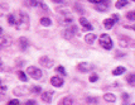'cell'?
Wrapping results in <instances>:
<instances>
[{
	"label": "cell",
	"mask_w": 135,
	"mask_h": 105,
	"mask_svg": "<svg viewBox=\"0 0 135 105\" xmlns=\"http://www.w3.org/2000/svg\"><path fill=\"white\" fill-rule=\"evenodd\" d=\"M58 22L62 24V25H70L73 23V18H72V15L68 13V12H61V15L58 17Z\"/></svg>",
	"instance_id": "obj_1"
},
{
	"label": "cell",
	"mask_w": 135,
	"mask_h": 105,
	"mask_svg": "<svg viewBox=\"0 0 135 105\" xmlns=\"http://www.w3.org/2000/svg\"><path fill=\"white\" fill-rule=\"evenodd\" d=\"M100 44L101 47H104L105 49H111L113 48V39L109 34H101L100 37Z\"/></svg>",
	"instance_id": "obj_2"
},
{
	"label": "cell",
	"mask_w": 135,
	"mask_h": 105,
	"mask_svg": "<svg viewBox=\"0 0 135 105\" xmlns=\"http://www.w3.org/2000/svg\"><path fill=\"white\" fill-rule=\"evenodd\" d=\"M27 74L30 75V77H33L34 80H39L43 76V72L41 71V69H37L34 66H29L27 69Z\"/></svg>",
	"instance_id": "obj_3"
},
{
	"label": "cell",
	"mask_w": 135,
	"mask_h": 105,
	"mask_svg": "<svg viewBox=\"0 0 135 105\" xmlns=\"http://www.w3.org/2000/svg\"><path fill=\"white\" fill-rule=\"evenodd\" d=\"M28 23H29L28 14H27L25 12H20V13H19V22H18V24H20V25L18 27V29L21 28V24H24V27L27 28V27H28Z\"/></svg>",
	"instance_id": "obj_4"
},
{
	"label": "cell",
	"mask_w": 135,
	"mask_h": 105,
	"mask_svg": "<svg viewBox=\"0 0 135 105\" xmlns=\"http://www.w3.org/2000/svg\"><path fill=\"white\" fill-rule=\"evenodd\" d=\"M77 32V28L75 27V25H71V28H68V29H66V30H63V37L66 38V39H71L72 37L75 35V33Z\"/></svg>",
	"instance_id": "obj_5"
},
{
	"label": "cell",
	"mask_w": 135,
	"mask_h": 105,
	"mask_svg": "<svg viewBox=\"0 0 135 105\" xmlns=\"http://www.w3.org/2000/svg\"><path fill=\"white\" fill-rule=\"evenodd\" d=\"M77 69L81 72H88V71H91L93 69V66L91 63H87V62H81L80 65L77 66Z\"/></svg>",
	"instance_id": "obj_6"
},
{
	"label": "cell",
	"mask_w": 135,
	"mask_h": 105,
	"mask_svg": "<svg viewBox=\"0 0 135 105\" xmlns=\"http://www.w3.org/2000/svg\"><path fill=\"white\" fill-rule=\"evenodd\" d=\"M39 63H41V65H43L44 67H47V69H49V67H52V66H53V61L50 60L49 57H47V56L41 57V58H39Z\"/></svg>",
	"instance_id": "obj_7"
},
{
	"label": "cell",
	"mask_w": 135,
	"mask_h": 105,
	"mask_svg": "<svg viewBox=\"0 0 135 105\" xmlns=\"http://www.w3.org/2000/svg\"><path fill=\"white\" fill-rule=\"evenodd\" d=\"M80 24L83 27V29H85V30H92V29H93L92 25L88 23V20L86 19L85 17H81V18H80Z\"/></svg>",
	"instance_id": "obj_8"
},
{
	"label": "cell",
	"mask_w": 135,
	"mask_h": 105,
	"mask_svg": "<svg viewBox=\"0 0 135 105\" xmlns=\"http://www.w3.org/2000/svg\"><path fill=\"white\" fill-rule=\"evenodd\" d=\"M50 84L53 85V86H56V87H61L63 85V80L59 76H53L50 78Z\"/></svg>",
	"instance_id": "obj_9"
},
{
	"label": "cell",
	"mask_w": 135,
	"mask_h": 105,
	"mask_svg": "<svg viewBox=\"0 0 135 105\" xmlns=\"http://www.w3.org/2000/svg\"><path fill=\"white\" fill-rule=\"evenodd\" d=\"M28 47H29L28 39H27V38H24V37L19 38V48H20L21 51H25Z\"/></svg>",
	"instance_id": "obj_10"
},
{
	"label": "cell",
	"mask_w": 135,
	"mask_h": 105,
	"mask_svg": "<svg viewBox=\"0 0 135 105\" xmlns=\"http://www.w3.org/2000/svg\"><path fill=\"white\" fill-rule=\"evenodd\" d=\"M41 99H42L44 103H50V101H52V92H50V91H44V92H42Z\"/></svg>",
	"instance_id": "obj_11"
},
{
	"label": "cell",
	"mask_w": 135,
	"mask_h": 105,
	"mask_svg": "<svg viewBox=\"0 0 135 105\" xmlns=\"http://www.w3.org/2000/svg\"><path fill=\"white\" fill-rule=\"evenodd\" d=\"M10 42H12V39L9 38V37H7V35H1V38H0V44H1V47H8L9 44H10Z\"/></svg>",
	"instance_id": "obj_12"
},
{
	"label": "cell",
	"mask_w": 135,
	"mask_h": 105,
	"mask_svg": "<svg viewBox=\"0 0 135 105\" xmlns=\"http://www.w3.org/2000/svg\"><path fill=\"white\" fill-rule=\"evenodd\" d=\"M119 43H120L121 47H129V46H133V41H130V39H128V38H120L119 39Z\"/></svg>",
	"instance_id": "obj_13"
},
{
	"label": "cell",
	"mask_w": 135,
	"mask_h": 105,
	"mask_svg": "<svg viewBox=\"0 0 135 105\" xmlns=\"http://www.w3.org/2000/svg\"><path fill=\"white\" fill-rule=\"evenodd\" d=\"M114 24H115V19H113V18H109V19L104 20V27L106 29H111L114 27Z\"/></svg>",
	"instance_id": "obj_14"
},
{
	"label": "cell",
	"mask_w": 135,
	"mask_h": 105,
	"mask_svg": "<svg viewBox=\"0 0 135 105\" xmlns=\"http://www.w3.org/2000/svg\"><path fill=\"white\" fill-rule=\"evenodd\" d=\"M104 100H106V101H109V103H114L115 100H116V98H115L114 94L107 92V94H105V95H104Z\"/></svg>",
	"instance_id": "obj_15"
},
{
	"label": "cell",
	"mask_w": 135,
	"mask_h": 105,
	"mask_svg": "<svg viewBox=\"0 0 135 105\" xmlns=\"http://www.w3.org/2000/svg\"><path fill=\"white\" fill-rule=\"evenodd\" d=\"M128 4H129L128 0H117L116 4H115V7L117 8V9H121V8H125Z\"/></svg>",
	"instance_id": "obj_16"
},
{
	"label": "cell",
	"mask_w": 135,
	"mask_h": 105,
	"mask_svg": "<svg viewBox=\"0 0 135 105\" xmlns=\"http://www.w3.org/2000/svg\"><path fill=\"white\" fill-rule=\"evenodd\" d=\"M95 39H96V34H92V33H90V34H86V37H85V41L87 43H93L95 42Z\"/></svg>",
	"instance_id": "obj_17"
},
{
	"label": "cell",
	"mask_w": 135,
	"mask_h": 105,
	"mask_svg": "<svg viewBox=\"0 0 135 105\" xmlns=\"http://www.w3.org/2000/svg\"><path fill=\"white\" fill-rule=\"evenodd\" d=\"M124 72H125V67H121V66H119V67H116V69L113 71V75H115V76H119V75L124 74Z\"/></svg>",
	"instance_id": "obj_18"
},
{
	"label": "cell",
	"mask_w": 135,
	"mask_h": 105,
	"mask_svg": "<svg viewBox=\"0 0 135 105\" xmlns=\"http://www.w3.org/2000/svg\"><path fill=\"white\" fill-rule=\"evenodd\" d=\"M126 81H128V82L131 85V86H135V74L129 75V76L126 77Z\"/></svg>",
	"instance_id": "obj_19"
},
{
	"label": "cell",
	"mask_w": 135,
	"mask_h": 105,
	"mask_svg": "<svg viewBox=\"0 0 135 105\" xmlns=\"http://www.w3.org/2000/svg\"><path fill=\"white\" fill-rule=\"evenodd\" d=\"M86 101H87L88 104L97 105V103H99V99H97V98H92V96H88V98L86 99Z\"/></svg>",
	"instance_id": "obj_20"
},
{
	"label": "cell",
	"mask_w": 135,
	"mask_h": 105,
	"mask_svg": "<svg viewBox=\"0 0 135 105\" xmlns=\"http://www.w3.org/2000/svg\"><path fill=\"white\" fill-rule=\"evenodd\" d=\"M96 9L99 10V12H105L107 9V4L105 3H101V4H96Z\"/></svg>",
	"instance_id": "obj_21"
},
{
	"label": "cell",
	"mask_w": 135,
	"mask_h": 105,
	"mask_svg": "<svg viewBox=\"0 0 135 105\" xmlns=\"http://www.w3.org/2000/svg\"><path fill=\"white\" fill-rule=\"evenodd\" d=\"M41 24L44 25V27H48L52 24V22H50L49 18H41Z\"/></svg>",
	"instance_id": "obj_22"
},
{
	"label": "cell",
	"mask_w": 135,
	"mask_h": 105,
	"mask_svg": "<svg viewBox=\"0 0 135 105\" xmlns=\"http://www.w3.org/2000/svg\"><path fill=\"white\" fill-rule=\"evenodd\" d=\"M18 77H19V80H21L23 82H27V81H28V77H27V75H25L24 72H21V71H19V72H18Z\"/></svg>",
	"instance_id": "obj_23"
},
{
	"label": "cell",
	"mask_w": 135,
	"mask_h": 105,
	"mask_svg": "<svg viewBox=\"0 0 135 105\" xmlns=\"http://www.w3.org/2000/svg\"><path fill=\"white\" fill-rule=\"evenodd\" d=\"M73 100H72L71 96H66V98L62 100V105H72Z\"/></svg>",
	"instance_id": "obj_24"
},
{
	"label": "cell",
	"mask_w": 135,
	"mask_h": 105,
	"mask_svg": "<svg viewBox=\"0 0 135 105\" xmlns=\"http://www.w3.org/2000/svg\"><path fill=\"white\" fill-rule=\"evenodd\" d=\"M25 4L28 7H37V5H39V3L37 0H25Z\"/></svg>",
	"instance_id": "obj_25"
},
{
	"label": "cell",
	"mask_w": 135,
	"mask_h": 105,
	"mask_svg": "<svg viewBox=\"0 0 135 105\" xmlns=\"http://www.w3.org/2000/svg\"><path fill=\"white\" fill-rule=\"evenodd\" d=\"M8 23H9L10 25H15V24H16V23H15V19H14V15L13 14L8 15Z\"/></svg>",
	"instance_id": "obj_26"
},
{
	"label": "cell",
	"mask_w": 135,
	"mask_h": 105,
	"mask_svg": "<svg viewBox=\"0 0 135 105\" xmlns=\"http://www.w3.org/2000/svg\"><path fill=\"white\" fill-rule=\"evenodd\" d=\"M126 18L130 19V20H134L135 19V12H129V13H126Z\"/></svg>",
	"instance_id": "obj_27"
},
{
	"label": "cell",
	"mask_w": 135,
	"mask_h": 105,
	"mask_svg": "<svg viewBox=\"0 0 135 105\" xmlns=\"http://www.w3.org/2000/svg\"><path fill=\"white\" fill-rule=\"evenodd\" d=\"M56 71H57V72H59V74H62V75H66V70H64L62 66H58L57 69H56Z\"/></svg>",
	"instance_id": "obj_28"
},
{
	"label": "cell",
	"mask_w": 135,
	"mask_h": 105,
	"mask_svg": "<svg viewBox=\"0 0 135 105\" xmlns=\"http://www.w3.org/2000/svg\"><path fill=\"white\" fill-rule=\"evenodd\" d=\"M8 105H19V100H16V99L10 100V101H8Z\"/></svg>",
	"instance_id": "obj_29"
},
{
	"label": "cell",
	"mask_w": 135,
	"mask_h": 105,
	"mask_svg": "<svg viewBox=\"0 0 135 105\" xmlns=\"http://www.w3.org/2000/svg\"><path fill=\"white\" fill-rule=\"evenodd\" d=\"M32 91H33V92H39V94H41V92H42V89H41L39 86H34V87H32Z\"/></svg>",
	"instance_id": "obj_30"
},
{
	"label": "cell",
	"mask_w": 135,
	"mask_h": 105,
	"mask_svg": "<svg viewBox=\"0 0 135 105\" xmlns=\"http://www.w3.org/2000/svg\"><path fill=\"white\" fill-rule=\"evenodd\" d=\"M39 7L42 8L43 10H48V7H47V5H46V4H44L43 1H39Z\"/></svg>",
	"instance_id": "obj_31"
},
{
	"label": "cell",
	"mask_w": 135,
	"mask_h": 105,
	"mask_svg": "<svg viewBox=\"0 0 135 105\" xmlns=\"http://www.w3.org/2000/svg\"><path fill=\"white\" fill-rule=\"evenodd\" d=\"M88 1H91L93 4H101V3H105L106 0H88Z\"/></svg>",
	"instance_id": "obj_32"
},
{
	"label": "cell",
	"mask_w": 135,
	"mask_h": 105,
	"mask_svg": "<svg viewBox=\"0 0 135 105\" xmlns=\"http://www.w3.org/2000/svg\"><path fill=\"white\" fill-rule=\"evenodd\" d=\"M97 78H99L97 75H92V76H90V81H91V82H95V81H97Z\"/></svg>",
	"instance_id": "obj_33"
},
{
	"label": "cell",
	"mask_w": 135,
	"mask_h": 105,
	"mask_svg": "<svg viewBox=\"0 0 135 105\" xmlns=\"http://www.w3.org/2000/svg\"><path fill=\"white\" fill-rule=\"evenodd\" d=\"M37 103L34 101V100H28L27 103H25V105H36Z\"/></svg>",
	"instance_id": "obj_34"
},
{
	"label": "cell",
	"mask_w": 135,
	"mask_h": 105,
	"mask_svg": "<svg viewBox=\"0 0 135 105\" xmlns=\"http://www.w3.org/2000/svg\"><path fill=\"white\" fill-rule=\"evenodd\" d=\"M52 1H53V3H56V4H62V1H63V0H52Z\"/></svg>",
	"instance_id": "obj_35"
},
{
	"label": "cell",
	"mask_w": 135,
	"mask_h": 105,
	"mask_svg": "<svg viewBox=\"0 0 135 105\" xmlns=\"http://www.w3.org/2000/svg\"><path fill=\"white\" fill-rule=\"evenodd\" d=\"M113 19H115V22H117V20H119V17H117L116 14H114V15H113Z\"/></svg>",
	"instance_id": "obj_36"
},
{
	"label": "cell",
	"mask_w": 135,
	"mask_h": 105,
	"mask_svg": "<svg viewBox=\"0 0 135 105\" xmlns=\"http://www.w3.org/2000/svg\"><path fill=\"white\" fill-rule=\"evenodd\" d=\"M122 98H124V100H128V99H129L128 94H122Z\"/></svg>",
	"instance_id": "obj_37"
},
{
	"label": "cell",
	"mask_w": 135,
	"mask_h": 105,
	"mask_svg": "<svg viewBox=\"0 0 135 105\" xmlns=\"http://www.w3.org/2000/svg\"><path fill=\"white\" fill-rule=\"evenodd\" d=\"M133 28H134V30H135V25H134V27H133Z\"/></svg>",
	"instance_id": "obj_38"
},
{
	"label": "cell",
	"mask_w": 135,
	"mask_h": 105,
	"mask_svg": "<svg viewBox=\"0 0 135 105\" xmlns=\"http://www.w3.org/2000/svg\"><path fill=\"white\" fill-rule=\"evenodd\" d=\"M133 1H135V0H133Z\"/></svg>",
	"instance_id": "obj_39"
},
{
	"label": "cell",
	"mask_w": 135,
	"mask_h": 105,
	"mask_svg": "<svg viewBox=\"0 0 135 105\" xmlns=\"http://www.w3.org/2000/svg\"><path fill=\"white\" fill-rule=\"evenodd\" d=\"M133 105H135V104H133Z\"/></svg>",
	"instance_id": "obj_40"
}]
</instances>
